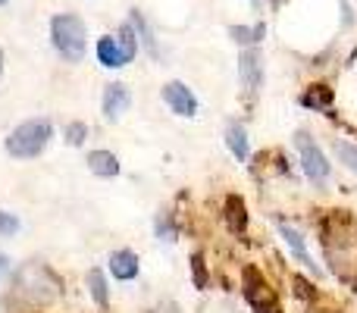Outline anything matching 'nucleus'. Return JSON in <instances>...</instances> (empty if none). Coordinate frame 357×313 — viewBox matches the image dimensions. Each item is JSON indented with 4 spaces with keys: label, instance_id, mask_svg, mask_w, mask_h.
Listing matches in <instances>:
<instances>
[{
    "label": "nucleus",
    "instance_id": "10",
    "mask_svg": "<svg viewBox=\"0 0 357 313\" xmlns=\"http://www.w3.org/2000/svg\"><path fill=\"white\" fill-rule=\"evenodd\" d=\"M138 270H142V264H138V254L129 251V247H123V251H113L110 254V273L116 282H132V279H138Z\"/></svg>",
    "mask_w": 357,
    "mask_h": 313
},
{
    "label": "nucleus",
    "instance_id": "6",
    "mask_svg": "<svg viewBox=\"0 0 357 313\" xmlns=\"http://www.w3.org/2000/svg\"><path fill=\"white\" fill-rule=\"evenodd\" d=\"M160 94H163L167 107L176 113V116H195L197 113V98L191 94L188 85H182V82H167Z\"/></svg>",
    "mask_w": 357,
    "mask_h": 313
},
{
    "label": "nucleus",
    "instance_id": "25",
    "mask_svg": "<svg viewBox=\"0 0 357 313\" xmlns=\"http://www.w3.org/2000/svg\"><path fill=\"white\" fill-rule=\"evenodd\" d=\"M0 3H10V0H0Z\"/></svg>",
    "mask_w": 357,
    "mask_h": 313
},
{
    "label": "nucleus",
    "instance_id": "16",
    "mask_svg": "<svg viewBox=\"0 0 357 313\" xmlns=\"http://www.w3.org/2000/svg\"><path fill=\"white\" fill-rule=\"evenodd\" d=\"M333 154L339 157V163L345 166V169H351L354 176H357V144H351V142H333Z\"/></svg>",
    "mask_w": 357,
    "mask_h": 313
},
{
    "label": "nucleus",
    "instance_id": "22",
    "mask_svg": "<svg viewBox=\"0 0 357 313\" xmlns=\"http://www.w3.org/2000/svg\"><path fill=\"white\" fill-rule=\"evenodd\" d=\"M13 276V264H10V257H6V254H0V282H3V279H10Z\"/></svg>",
    "mask_w": 357,
    "mask_h": 313
},
{
    "label": "nucleus",
    "instance_id": "14",
    "mask_svg": "<svg viewBox=\"0 0 357 313\" xmlns=\"http://www.w3.org/2000/svg\"><path fill=\"white\" fill-rule=\"evenodd\" d=\"M85 285H88V295H91V301L98 304L100 310L110 307V291H107V279H104V273H100V270H91V273L85 276Z\"/></svg>",
    "mask_w": 357,
    "mask_h": 313
},
{
    "label": "nucleus",
    "instance_id": "1",
    "mask_svg": "<svg viewBox=\"0 0 357 313\" xmlns=\"http://www.w3.org/2000/svg\"><path fill=\"white\" fill-rule=\"evenodd\" d=\"M323 232V254H326L329 270L345 282L357 279V222L351 216H329L320 226Z\"/></svg>",
    "mask_w": 357,
    "mask_h": 313
},
{
    "label": "nucleus",
    "instance_id": "15",
    "mask_svg": "<svg viewBox=\"0 0 357 313\" xmlns=\"http://www.w3.org/2000/svg\"><path fill=\"white\" fill-rule=\"evenodd\" d=\"M132 29H135V35L142 38V44H144V47H148V54H151V56H160V47H157L154 35H151L148 22H144V19H142V13H138V10H132Z\"/></svg>",
    "mask_w": 357,
    "mask_h": 313
},
{
    "label": "nucleus",
    "instance_id": "13",
    "mask_svg": "<svg viewBox=\"0 0 357 313\" xmlns=\"http://www.w3.org/2000/svg\"><path fill=\"white\" fill-rule=\"evenodd\" d=\"M226 148L232 151V157L238 160V163H245L248 157H251V144H248V132L241 123H229L226 125Z\"/></svg>",
    "mask_w": 357,
    "mask_h": 313
},
{
    "label": "nucleus",
    "instance_id": "17",
    "mask_svg": "<svg viewBox=\"0 0 357 313\" xmlns=\"http://www.w3.org/2000/svg\"><path fill=\"white\" fill-rule=\"evenodd\" d=\"M229 35H232L238 44H257L260 35H264V25H254V29H245V25H232V29H229Z\"/></svg>",
    "mask_w": 357,
    "mask_h": 313
},
{
    "label": "nucleus",
    "instance_id": "7",
    "mask_svg": "<svg viewBox=\"0 0 357 313\" xmlns=\"http://www.w3.org/2000/svg\"><path fill=\"white\" fill-rule=\"evenodd\" d=\"M279 235H282V241H285V247H289V254L298 260V264L304 266V270H310V273H317L320 276V266H317V260L310 257V251H307V241H304V235L298 232L295 226H289V222H279Z\"/></svg>",
    "mask_w": 357,
    "mask_h": 313
},
{
    "label": "nucleus",
    "instance_id": "8",
    "mask_svg": "<svg viewBox=\"0 0 357 313\" xmlns=\"http://www.w3.org/2000/svg\"><path fill=\"white\" fill-rule=\"evenodd\" d=\"M238 79H241V85H245L248 94H257L260 82H264V63H260V54L254 47L241 50V56H238Z\"/></svg>",
    "mask_w": 357,
    "mask_h": 313
},
{
    "label": "nucleus",
    "instance_id": "19",
    "mask_svg": "<svg viewBox=\"0 0 357 313\" xmlns=\"http://www.w3.org/2000/svg\"><path fill=\"white\" fill-rule=\"evenodd\" d=\"M157 235H160L163 241H173L176 238V226H173V220H169L167 210H160V216H157Z\"/></svg>",
    "mask_w": 357,
    "mask_h": 313
},
{
    "label": "nucleus",
    "instance_id": "2",
    "mask_svg": "<svg viewBox=\"0 0 357 313\" xmlns=\"http://www.w3.org/2000/svg\"><path fill=\"white\" fill-rule=\"evenodd\" d=\"M56 298H60V279L44 264L29 260V264H22L13 273V291H10L13 304H19L25 310H41L50 307Z\"/></svg>",
    "mask_w": 357,
    "mask_h": 313
},
{
    "label": "nucleus",
    "instance_id": "5",
    "mask_svg": "<svg viewBox=\"0 0 357 313\" xmlns=\"http://www.w3.org/2000/svg\"><path fill=\"white\" fill-rule=\"evenodd\" d=\"M295 148H298V154H301V166H304V176L310 178V182L317 185V188H323L326 185V178H329V160L326 154L320 151V144L314 142V138L307 135V132H295Z\"/></svg>",
    "mask_w": 357,
    "mask_h": 313
},
{
    "label": "nucleus",
    "instance_id": "11",
    "mask_svg": "<svg viewBox=\"0 0 357 313\" xmlns=\"http://www.w3.org/2000/svg\"><path fill=\"white\" fill-rule=\"evenodd\" d=\"M98 60H100V66H107V69H119V66H129V56H126V50H123V44H119V38L116 35H104L98 41Z\"/></svg>",
    "mask_w": 357,
    "mask_h": 313
},
{
    "label": "nucleus",
    "instance_id": "12",
    "mask_svg": "<svg viewBox=\"0 0 357 313\" xmlns=\"http://www.w3.org/2000/svg\"><path fill=\"white\" fill-rule=\"evenodd\" d=\"M88 169L94 172V176H100V178H113V176H119V160H116V154L113 151H91L88 154Z\"/></svg>",
    "mask_w": 357,
    "mask_h": 313
},
{
    "label": "nucleus",
    "instance_id": "23",
    "mask_svg": "<svg viewBox=\"0 0 357 313\" xmlns=\"http://www.w3.org/2000/svg\"><path fill=\"white\" fill-rule=\"evenodd\" d=\"M157 313H178V310H176V304L169 301V304H160V307H157Z\"/></svg>",
    "mask_w": 357,
    "mask_h": 313
},
{
    "label": "nucleus",
    "instance_id": "24",
    "mask_svg": "<svg viewBox=\"0 0 357 313\" xmlns=\"http://www.w3.org/2000/svg\"><path fill=\"white\" fill-rule=\"evenodd\" d=\"M0 72H3V50H0Z\"/></svg>",
    "mask_w": 357,
    "mask_h": 313
},
{
    "label": "nucleus",
    "instance_id": "9",
    "mask_svg": "<svg viewBox=\"0 0 357 313\" xmlns=\"http://www.w3.org/2000/svg\"><path fill=\"white\" fill-rule=\"evenodd\" d=\"M132 104V94L126 85H119V82H110V85L104 88V100H100V110H104V119H119L126 110H129Z\"/></svg>",
    "mask_w": 357,
    "mask_h": 313
},
{
    "label": "nucleus",
    "instance_id": "18",
    "mask_svg": "<svg viewBox=\"0 0 357 313\" xmlns=\"http://www.w3.org/2000/svg\"><path fill=\"white\" fill-rule=\"evenodd\" d=\"M63 135H66V142L73 144V148H82L88 138V125L85 123H69L66 129H63Z\"/></svg>",
    "mask_w": 357,
    "mask_h": 313
},
{
    "label": "nucleus",
    "instance_id": "20",
    "mask_svg": "<svg viewBox=\"0 0 357 313\" xmlns=\"http://www.w3.org/2000/svg\"><path fill=\"white\" fill-rule=\"evenodd\" d=\"M329 100H333V94H329V88H323V85H320V91L310 88V91L304 94V104L307 107H329Z\"/></svg>",
    "mask_w": 357,
    "mask_h": 313
},
{
    "label": "nucleus",
    "instance_id": "21",
    "mask_svg": "<svg viewBox=\"0 0 357 313\" xmlns=\"http://www.w3.org/2000/svg\"><path fill=\"white\" fill-rule=\"evenodd\" d=\"M19 232V220H16V213H6V210H0V235H16Z\"/></svg>",
    "mask_w": 357,
    "mask_h": 313
},
{
    "label": "nucleus",
    "instance_id": "4",
    "mask_svg": "<svg viewBox=\"0 0 357 313\" xmlns=\"http://www.w3.org/2000/svg\"><path fill=\"white\" fill-rule=\"evenodd\" d=\"M85 22L75 13H60L50 19V41L66 63H79L85 56Z\"/></svg>",
    "mask_w": 357,
    "mask_h": 313
},
{
    "label": "nucleus",
    "instance_id": "3",
    "mask_svg": "<svg viewBox=\"0 0 357 313\" xmlns=\"http://www.w3.org/2000/svg\"><path fill=\"white\" fill-rule=\"evenodd\" d=\"M50 138H54V125L50 119H29V123L16 125V129L6 135V154L16 160H35L47 151Z\"/></svg>",
    "mask_w": 357,
    "mask_h": 313
}]
</instances>
